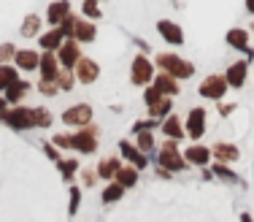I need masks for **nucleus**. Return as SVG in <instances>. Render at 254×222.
<instances>
[{
	"instance_id": "obj_1",
	"label": "nucleus",
	"mask_w": 254,
	"mask_h": 222,
	"mask_svg": "<svg viewBox=\"0 0 254 222\" xmlns=\"http://www.w3.org/2000/svg\"><path fill=\"white\" fill-rule=\"evenodd\" d=\"M157 63H160V68L165 71L168 76H173V79H187V76H192V71H195L187 60H181L179 55H160Z\"/></svg>"
},
{
	"instance_id": "obj_2",
	"label": "nucleus",
	"mask_w": 254,
	"mask_h": 222,
	"mask_svg": "<svg viewBox=\"0 0 254 222\" xmlns=\"http://www.w3.org/2000/svg\"><path fill=\"white\" fill-rule=\"evenodd\" d=\"M95 133H98V128L95 125H84L78 133L73 136H68L70 139V149H78V152H87V154H92L95 149H98V141H95Z\"/></svg>"
},
{
	"instance_id": "obj_3",
	"label": "nucleus",
	"mask_w": 254,
	"mask_h": 222,
	"mask_svg": "<svg viewBox=\"0 0 254 222\" xmlns=\"http://www.w3.org/2000/svg\"><path fill=\"white\" fill-rule=\"evenodd\" d=\"M160 163H162V168H173V171H184L187 160L179 154V147H176V141H171V139L165 141V147L160 149Z\"/></svg>"
},
{
	"instance_id": "obj_4",
	"label": "nucleus",
	"mask_w": 254,
	"mask_h": 222,
	"mask_svg": "<svg viewBox=\"0 0 254 222\" xmlns=\"http://www.w3.org/2000/svg\"><path fill=\"white\" fill-rule=\"evenodd\" d=\"M5 125H11L14 130H27L33 128V109H25V106H16V109L5 111Z\"/></svg>"
},
{
	"instance_id": "obj_5",
	"label": "nucleus",
	"mask_w": 254,
	"mask_h": 222,
	"mask_svg": "<svg viewBox=\"0 0 254 222\" xmlns=\"http://www.w3.org/2000/svg\"><path fill=\"white\" fill-rule=\"evenodd\" d=\"M149 81H154V68L146 57H135L132 60V84L146 87Z\"/></svg>"
},
{
	"instance_id": "obj_6",
	"label": "nucleus",
	"mask_w": 254,
	"mask_h": 222,
	"mask_svg": "<svg viewBox=\"0 0 254 222\" xmlns=\"http://www.w3.org/2000/svg\"><path fill=\"white\" fill-rule=\"evenodd\" d=\"M57 60H60V65H63L65 71L76 68V63L81 60V55H78V41H73V38L63 41V46L57 49Z\"/></svg>"
},
{
	"instance_id": "obj_7",
	"label": "nucleus",
	"mask_w": 254,
	"mask_h": 222,
	"mask_svg": "<svg viewBox=\"0 0 254 222\" xmlns=\"http://www.w3.org/2000/svg\"><path fill=\"white\" fill-rule=\"evenodd\" d=\"M89 119H92V109H89L87 103H78V106H73V109H68L63 114V122L73 125V128H84V125H89Z\"/></svg>"
},
{
	"instance_id": "obj_8",
	"label": "nucleus",
	"mask_w": 254,
	"mask_h": 222,
	"mask_svg": "<svg viewBox=\"0 0 254 222\" xmlns=\"http://www.w3.org/2000/svg\"><path fill=\"white\" fill-rule=\"evenodd\" d=\"M205 133V111L203 109H192L190 117H187V136L192 141H197Z\"/></svg>"
},
{
	"instance_id": "obj_9",
	"label": "nucleus",
	"mask_w": 254,
	"mask_h": 222,
	"mask_svg": "<svg viewBox=\"0 0 254 222\" xmlns=\"http://www.w3.org/2000/svg\"><path fill=\"white\" fill-rule=\"evenodd\" d=\"M98 74H100V68H98V63H95V60L81 57V60L76 63V79H78V81L92 84L95 79H98Z\"/></svg>"
},
{
	"instance_id": "obj_10",
	"label": "nucleus",
	"mask_w": 254,
	"mask_h": 222,
	"mask_svg": "<svg viewBox=\"0 0 254 222\" xmlns=\"http://www.w3.org/2000/svg\"><path fill=\"white\" fill-rule=\"evenodd\" d=\"M227 89L225 76H205V81L200 84V95L203 98H222Z\"/></svg>"
},
{
	"instance_id": "obj_11",
	"label": "nucleus",
	"mask_w": 254,
	"mask_h": 222,
	"mask_svg": "<svg viewBox=\"0 0 254 222\" xmlns=\"http://www.w3.org/2000/svg\"><path fill=\"white\" fill-rule=\"evenodd\" d=\"M68 14H70V3H68V0H57V3L49 5V11H46V19H49L52 25L60 27V25H63V19H65Z\"/></svg>"
},
{
	"instance_id": "obj_12",
	"label": "nucleus",
	"mask_w": 254,
	"mask_h": 222,
	"mask_svg": "<svg viewBox=\"0 0 254 222\" xmlns=\"http://www.w3.org/2000/svg\"><path fill=\"white\" fill-rule=\"evenodd\" d=\"M38 68H41V79H52L54 81V79H57V74H60V60L54 57L52 52H46V55L41 57Z\"/></svg>"
},
{
	"instance_id": "obj_13",
	"label": "nucleus",
	"mask_w": 254,
	"mask_h": 222,
	"mask_svg": "<svg viewBox=\"0 0 254 222\" xmlns=\"http://www.w3.org/2000/svg\"><path fill=\"white\" fill-rule=\"evenodd\" d=\"M154 89L162 95V98H171V95L179 92V81L173 79V76H168V74H160L154 79Z\"/></svg>"
},
{
	"instance_id": "obj_14",
	"label": "nucleus",
	"mask_w": 254,
	"mask_h": 222,
	"mask_svg": "<svg viewBox=\"0 0 254 222\" xmlns=\"http://www.w3.org/2000/svg\"><path fill=\"white\" fill-rule=\"evenodd\" d=\"M16 65H19L22 71H35L41 65V55L38 52H33V49H22V52H16Z\"/></svg>"
},
{
	"instance_id": "obj_15",
	"label": "nucleus",
	"mask_w": 254,
	"mask_h": 222,
	"mask_svg": "<svg viewBox=\"0 0 254 222\" xmlns=\"http://www.w3.org/2000/svg\"><path fill=\"white\" fill-rule=\"evenodd\" d=\"M184 160H187V163H192V165H205L211 160V149L208 147H187Z\"/></svg>"
},
{
	"instance_id": "obj_16",
	"label": "nucleus",
	"mask_w": 254,
	"mask_h": 222,
	"mask_svg": "<svg viewBox=\"0 0 254 222\" xmlns=\"http://www.w3.org/2000/svg\"><path fill=\"white\" fill-rule=\"evenodd\" d=\"M119 149H122V154L127 157V163H132V168H135V171H138V168H146V157H143V154L138 152V149L132 147L130 141H122V144H119Z\"/></svg>"
},
{
	"instance_id": "obj_17",
	"label": "nucleus",
	"mask_w": 254,
	"mask_h": 222,
	"mask_svg": "<svg viewBox=\"0 0 254 222\" xmlns=\"http://www.w3.org/2000/svg\"><path fill=\"white\" fill-rule=\"evenodd\" d=\"M95 25L92 22H84V19H76V25H73V33H70V38L73 41H95Z\"/></svg>"
},
{
	"instance_id": "obj_18",
	"label": "nucleus",
	"mask_w": 254,
	"mask_h": 222,
	"mask_svg": "<svg viewBox=\"0 0 254 222\" xmlns=\"http://www.w3.org/2000/svg\"><path fill=\"white\" fill-rule=\"evenodd\" d=\"M225 81H227V87H241V84L246 81V63H244V60L235 63V65H230Z\"/></svg>"
},
{
	"instance_id": "obj_19",
	"label": "nucleus",
	"mask_w": 254,
	"mask_h": 222,
	"mask_svg": "<svg viewBox=\"0 0 254 222\" xmlns=\"http://www.w3.org/2000/svg\"><path fill=\"white\" fill-rule=\"evenodd\" d=\"M157 30H160L162 38L171 41V44H181V41H184V33H181V27L173 25V22H168V19H162L160 25H157Z\"/></svg>"
},
{
	"instance_id": "obj_20",
	"label": "nucleus",
	"mask_w": 254,
	"mask_h": 222,
	"mask_svg": "<svg viewBox=\"0 0 254 222\" xmlns=\"http://www.w3.org/2000/svg\"><path fill=\"white\" fill-rule=\"evenodd\" d=\"M63 38H65V35H63V30H60V27H54V30H49V33H44V35H41V46H44V49L46 52H54V49H60V46H63Z\"/></svg>"
},
{
	"instance_id": "obj_21",
	"label": "nucleus",
	"mask_w": 254,
	"mask_h": 222,
	"mask_svg": "<svg viewBox=\"0 0 254 222\" xmlns=\"http://www.w3.org/2000/svg\"><path fill=\"white\" fill-rule=\"evenodd\" d=\"M246 38H249V35H246V30H230V33H227V44L235 46V49H244L246 55L252 57L254 52H252V46H249V41H246Z\"/></svg>"
},
{
	"instance_id": "obj_22",
	"label": "nucleus",
	"mask_w": 254,
	"mask_h": 222,
	"mask_svg": "<svg viewBox=\"0 0 254 222\" xmlns=\"http://www.w3.org/2000/svg\"><path fill=\"white\" fill-rule=\"evenodd\" d=\"M27 81H14V84H11V87L8 89H5V103H19V100L22 98H25V95H27Z\"/></svg>"
},
{
	"instance_id": "obj_23",
	"label": "nucleus",
	"mask_w": 254,
	"mask_h": 222,
	"mask_svg": "<svg viewBox=\"0 0 254 222\" xmlns=\"http://www.w3.org/2000/svg\"><path fill=\"white\" fill-rule=\"evenodd\" d=\"M238 147H233V144H216L214 147V157L222 160V163H230V160H238Z\"/></svg>"
},
{
	"instance_id": "obj_24",
	"label": "nucleus",
	"mask_w": 254,
	"mask_h": 222,
	"mask_svg": "<svg viewBox=\"0 0 254 222\" xmlns=\"http://www.w3.org/2000/svg\"><path fill=\"white\" fill-rule=\"evenodd\" d=\"M162 130H165V136H168L171 141H179L181 136H184V130H181V122H179V117H173V114L165 119V122H162Z\"/></svg>"
},
{
	"instance_id": "obj_25",
	"label": "nucleus",
	"mask_w": 254,
	"mask_h": 222,
	"mask_svg": "<svg viewBox=\"0 0 254 222\" xmlns=\"http://www.w3.org/2000/svg\"><path fill=\"white\" fill-rule=\"evenodd\" d=\"M138 182V171L132 165H125L117 171V184H122V187H132V184Z\"/></svg>"
},
{
	"instance_id": "obj_26",
	"label": "nucleus",
	"mask_w": 254,
	"mask_h": 222,
	"mask_svg": "<svg viewBox=\"0 0 254 222\" xmlns=\"http://www.w3.org/2000/svg\"><path fill=\"white\" fill-rule=\"evenodd\" d=\"M119 160L117 157H108V160H100V165H98V176L103 179H111V176H117V171H119Z\"/></svg>"
},
{
	"instance_id": "obj_27",
	"label": "nucleus",
	"mask_w": 254,
	"mask_h": 222,
	"mask_svg": "<svg viewBox=\"0 0 254 222\" xmlns=\"http://www.w3.org/2000/svg\"><path fill=\"white\" fill-rule=\"evenodd\" d=\"M14 81H19L16 68H11V65H0V89H8Z\"/></svg>"
},
{
	"instance_id": "obj_28",
	"label": "nucleus",
	"mask_w": 254,
	"mask_h": 222,
	"mask_svg": "<svg viewBox=\"0 0 254 222\" xmlns=\"http://www.w3.org/2000/svg\"><path fill=\"white\" fill-rule=\"evenodd\" d=\"M38 30H41V16L30 14L27 19H25V25H22V35H25V38H35V35H38Z\"/></svg>"
},
{
	"instance_id": "obj_29",
	"label": "nucleus",
	"mask_w": 254,
	"mask_h": 222,
	"mask_svg": "<svg viewBox=\"0 0 254 222\" xmlns=\"http://www.w3.org/2000/svg\"><path fill=\"white\" fill-rule=\"evenodd\" d=\"M52 125V114L46 109H33V128H49Z\"/></svg>"
},
{
	"instance_id": "obj_30",
	"label": "nucleus",
	"mask_w": 254,
	"mask_h": 222,
	"mask_svg": "<svg viewBox=\"0 0 254 222\" xmlns=\"http://www.w3.org/2000/svg\"><path fill=\"white\" fill-rule=\"evenodd\" d=\"M122 195H125V187H122V184H117V182H114V184H108V187L103 190V201H106V203L119 201Z\"/></svg>"
},
{
	"instance_id": "obj_31",
	"label": "nucleus",
	"mask_w": 254,
	"mask_h": 222,
	"mask_svg": "<svg viewBox=\"0 0 254 222\" xmlns=\"http://www.w3.org/2000/svg\"><path fill=\"white\" fill-rule=\"evenodd\" d=\"M168 111H171V98H162L160 103L149 106V114H152V117H165Z\"/></svg>"
},
{
	"instance_id": "obj_32",
	"label": "nucleus",
	"mask_w": 254,
	"mask_h": 222,
	"mask_svg": "<svg viewBox=\"0 0 254 222\" xmlns=\"http://www.w3.org/2000/svg\"><path fill=\"white\" fill-rule=\"evenodd\" d=\"M54 81H57L60 89H73V76H70L65 68H60V74H57V79H54Z\"/></svg>"
},
{
	"instance_id": "obj_33",
	"label": "nucleus",
	"mask_w": 254,
	"mask_h": 222,
	"mask_svg": "<svg viewBox=\"0 0 254 222\" xmlns=\"http://www.w3.org/2000/svg\"><path fill=\"white\" fill-rule=\"evenodd\" d=\"M152 147H154L152 130H141V133H138V149H143V152H149Z\"/></svg>"
},
{
	"instance_id": "obj_34",
	"label": "nucleus",
	"mask_w": 254,
	"mask_h": 222,
	"mask_svg": "<svg viewBox=\"0 0 254 222\" xmlns=\"http://www.w3.org/2000/svg\"><path fill=\"white\" fill-rule=\"evenodd\" d=\"M78 163L76 160H65V163H60V171H63V179H73Z\"/></svg>"
},
{
	"instance_id": "obj_35",
	"label": "nucleus",
	"mask_w": 254,
	"mask_h": 222,
	"mask_svg": "<svg viewBox=\"0 0 254 222\" xmlns=\"http://www.w3.org/2000/svg\"><path fill=\"white\" fill-rule=\"evenodd\" d=\"M143 100H146V106H154V103H160V100H162V95L154 89V84H152V87H146V92H143Z\"/></svg>"
},
{
	"instance_id": "obj_36",
	"label": "nucleus",
	"mask_w": 254,
	"mask_h": 222,
	"mask_svg": "<svg viewBox=\"0 0 254 222\" xmlns=\"http://www.w3.org/2000/svg\"><path fill=\"white\" fill-rule=\"evenodd\" d=\"M84 14H87V16H92V19H98V16H100L98 0H84Z\"/></svg>"
},
{
	"instance_id": "obj_37",
	"label": "nucleus",
	"mask_w": 254,
	"mask_h": 222,
	"mask_svg": "<svg viewBox=\"0 0 254 222\" xmlns=\"http://www.w3.org/2000/svg\"><path fill=\"white\" fill-rule=\"evenodd\" d=\"M38 89H41V92H44V95H54V92H57V81H52V79H41V84H38Z\"/></svg>"
},
{
	"instance_id": "obj_38",
	"label": "nucleus",
	"mask_w": 254,
	"mask_h": 222,
	"mask_svg": "<svg viewBox=\"0 0 254 222\" xmlns=\"http://www.w3.org/2000/svg\"><path fill=\"white\" fill-rule=\"evenodd\" d=\"M11 57H16V49L11 44H3L0 46V63H3V60H11Z\"/></svg>"
},
{
	"instance_id": "obj_39",
	"label": "nucleus",
	"mask_w": 254,
	"mask_h": 222,
	"mask_svg": "<svg viewBox=\"0 0 254 222\" xmlns=\"http://www.w3.org/2000/svg\"><path fill=\"white\" fill-rule=\"evenodd\" d=\"M78 198H81V190H70V214H76V209H78Z\"/></svg>"
},
{
	"instance_id": "obj_40",
	"label": "nucleus",
	"mask_w": 254,
	"mask_h": 222,
	"mask_svg": "<svg viewBox=\"0 0 254 222\" xmlns=\"http://www.w3.org/2000/svg\"><path fill=\"white\" fill-rule=\"evenodd\" d=\"M214 171H216V173H219V176H225V179H235V176H233V173H230V171H227V168H225V165H222V163H219V165H214Z\"/></svg>"
},
{
	"instance_id": "obj_41",
	"label": "nucleus",
	"mask_w": 254,
	"mask_h": 222,
	"mask_svg": "<svg viewBox=\"0 0 254 222\" xmlns=\"http://www.w3.org/2000/svg\"><path fill=\"white\" fill-rule=\"evenodd\" d=\"M95 179H98V173H92V171H84V184H95Z\"/></svg>"
},
{
	"instance_id": "obj_42",
	"label": "nucleus",
	"mask_w": 254,
	"mask_h": 222,
	"mask_svg": "<svg viewBox=\"0 0 254 222\" xmlns=\"http://www.w3.org/2000/svg\"><path fill=\"white\" fill-rule=\"evenodd\" d=\"M44 147H46V154H49V157H57V152H54L52 144H44Z\"/></svg>"
},
{
	"instance_id": "obj_43",
	"label": "nucleus",
	"mask_w": 254,
	"mask_h": 222,
	"mask_svg": "<svg viewBox=\"0 0 254 222\" xmlns=\"http://www.w3.org/2000/svg\"><path fill=\"white\" fill-rule=\"evenodd\" d=\"M5 111H8L5 109V98H0V117H5Z\"/></svg>"
},
{
	"instance_id": "obj_44",
	"label": "nucleus",
	"mask_w": 254,
	"mask_h": 222,
	"mask_svg": "<svg viewBox=\"0 0 254 222\" xmlns=\"http://www.w3.org/2000/svg\"><path fill=\"white\" fill-rule=\"evenodd\" d=\"M246 8H249L252 14H254V0H246Z\"/></svg>"
},
{
	"instance_id": "obj_45",
	"label": "nucleus",
	"mask_w": 254,
	"mask_h": 222,
	"mask_svg": "<svg viewBox=\"0 0 254 222\" xmlns=\"http://www.w3.org/2000/svg\"><path fill=\"white\" fill-rule=\"evenodd\" d=\"M241 222H252V217L249 214H241Z\"/></svg>"
}]
</instances>
